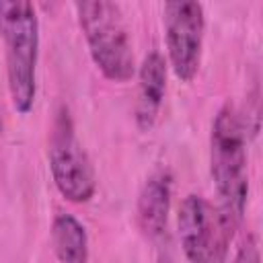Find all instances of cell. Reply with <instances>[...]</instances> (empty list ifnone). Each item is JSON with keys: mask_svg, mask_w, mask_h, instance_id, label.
<instances>
[{"mask_svg": "<svg viewBox=\"0 0 263 263\" xmlns=\"http://www.w3.org/2000/svg\"><path fill=\"white\" fill-rule=\"evenodd\" d=\"M158 263H173V259H171V257H160Z\"/></svg>", "mask_w": 263, "mask_h": 263, "instance_id": "cell-11", "label": "cell"}, {"mask_svg": "<svg viewBox=\"0 0 263 263\" xmlns=\"http://www.w3.org/2000/svg\"><path fill=\"white\" fill-rule=\"evenodd\" d=\"M0 37L6 47V74L12 105L29 113L35 101L39 23L31 2H0Z\"/></svg>", "mask_w": 263, "mask_h": 263, "instance_id": "cell-1", "label": "cell"}, {"mask_svg": "<svg viewBox=\"0 0 263 263\" xmlns=\"http://www.w3.org/2000/svg\"><path fill=\"white\" fill-rule=\"evenodd\" d=\"M51 240L60 263H86L88 259L86 230L72 214H60L53 220Z\"/></svg>", "mask_w": 263, "mask_h": 263, "instance_id": "cell-9", "label": "cell"}, {"mask_svg": "<svg viewBox=\"0 0 263 263\" xmlns=\"http://www.w3.org/2000/svg\"><path fill=\"white\" fill-rule=\"evenodd\" d=\"M232 263H261V259H259V249H257V242H255L253 236H249V238L240 245V249H238V253H236V257H234Z\"/></svg>", "mask_w": 263, "mask_h": 263, "instance_id": "cell-10", "label": "cell"}, {"mask_svg": "<svg viewBox=\"0 0 263 263\" xmlns=\"http://www.w3.org/2000/svg\"><path fill=\"white\" fill-rule=\"evenodd\" d=\"M166 90V62L158 51L144 58L140 68V86L136 101V121L140 129H150L160 111Z\"/></svg>", "mask_w": 263, "mask_h": 263, "instance_id": "cell-7", "label": "cell"}, {"mask_svg": "<svg viewBox=\"0 0 263 263\" xmlns=\"http://www.w3.org/2000/svg\"><path fill=\"white\" fill-rule=\"evenodd\" d=\"M171 208V177L166 173H154L142 187L138 197V222L146 236L158 238L166 228Z\"/></svg>", "mask_w": 263, "mask_h": 263, "instance_id": "cell-8", "label": "cell"}, {"mask_svg": "<svg viewBox=\"0 0 263 263\" xmlns=\"http://www.w3.org/2000/svg\"><path fill=\"white\" fill-rule=\"evenodd\" d=\"M212 179L218 191V205L236 222L242 220L249 179H247V148L240 117L232 105H224L212 125Z\"/></svg>", "mask_w": 263, "mask_h": 263, "instance_id": "cell-2", "label": "cell"}, {"mask_svg": "<svg viewBox=\"0 0 263 263\" xmlns=\"http://www.w3.org/2000/svg\"><path fill=\"white\" fill-rule=\"evenodd\" d=\"M203 6L193 0H177L164 4V31L168 60L175 76L191 82L201 64L203 45Z\"/></svg>", "mask_w": 263, "mask_h": 263, "instance_id": "cell-6", "label": "cell"}, {"mask_svg": "<svg viewBox=\"0 0 263 263\" xmlns=\"http://www.w3.org/2000/svg\"><path fill=\"white\" fill-rule=\"evenodd\" d=\"M49 168L55 187L66 199L84 203L95 195V168L86 150L76 138L72 119L64 107L60 109L49 136Z\"/></svg>", "mask_w": 263, "mask_h": 263, "instance_id": "cell-5", "label": "cell"}, {"mask_svg": "<svg viewBox=\"0 0 263 263\" xmlns=\"http://www.w3.org/2000/svg\"><path fill=\"white\" fill-rule=\"evenodd\" d=\"M78 21L92 62L105 78L125 82L134 74V51L121 8L107 0L76 2Z\"/></svg>", "mask_w": 263, "mask_h": 263, "instance_id": "cell-3", "label": "cell"}, {"mask_svg": "<svg viewBox=\"0 0 263 263\" xmlns=\"http://www.w3.org/2000/svg\"><path fill=\"white\" fill-rule=\"evenodd\" d=\"M181 247L191 263H224L238 222L201 195H187L177 216Z\"/></svg>", "mask_w": 263, "mask_h": 263, "instance_id": "cell-4", "label": "cell"}]
</instances>
